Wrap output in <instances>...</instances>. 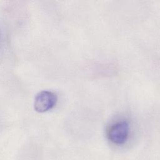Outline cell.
<instances>
[{
	"label": "cell",
	"mask_w": 160,
	"mask_h": 160,
	"mask_svg": "<svg viewBox=\"0 0 160 160\" xmlns=\"http://www.w3.org/2000/svg\"><path fill=\"white\" fill-rule=\"evenodd\" d=\"M129 123L124 120L113 123L108 130V137L113 143L118 145L124 144L129 134Z\"/></svg>",
	"instance_id": "obj_1"
},
{
	"label": "cell",
	"mask_w": 160,
	"mask_h": 160,
	"mask_svg": "<svg viewBox=\"0 0 160 160\" xmlns=\"http://www.w3.org/2000/svg\"><path fill=\"white\" fill-rule=\"evenodd\" d=\"M57 96L49 91H42L35 98L34 108L38 112H44L51 109L56 104Z\"/></svg>",
	"instance_id": "obj_2"
}]
</instances>
